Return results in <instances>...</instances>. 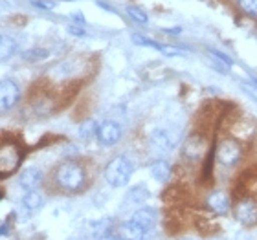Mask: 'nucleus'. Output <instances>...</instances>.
<instances>
[{
  "label": "nucleus",
  "instance_id": "nucleus-2",
  "mask_svg": "<svg viewBox=\"0 0 257 240\" xmlns=\"http://www.w3.org/2000/svg\"><path fill=\"white\" fill-rule=\"evenodd\" d=\"M55 178L63 189L77 191L85 183V171H83V167L74 163V161H64L55 172Z\"/></svg>",
  "mask_w": 257,
  "mask_h": 240
},
{
  "label": "nucleus",
  "instance_id": "nucleus-23",
  "mask_svg": "<svg viewBox=\"0 0 257 240\" xmlns=\"http://www.w3.org/2000/svg\"><path fill=\"white\" fill-rule=\"evenodd\" d=\"M211 57H217V59L220 61L222 64H226L228 68H230L231 64H233V61L228 57V55H224V54H220V52H217V50H211Z\"/></svg>",
  "mask_w": 257,
  "mask_h": 240
},
{
  "label": "nucleus",
  "instance_id": "nucleus-21",
  "mask_svg": "<svg viewBox=\"0 0 257 240\" xmlns=\"http://www.w3.org/2000/svg\"><path fill=\"white\" fill-rule=\"evenodd\" d=\"M239 8L248 15L257 17V0H239Z\"/></svg>",
  "mask_w": 257,
  "mask_h": 240
},
{
  "label": "nucleus",
  "instance_id": "nucleus-5",
  "mask_svg": "<svg viewBox=\"0 0 257 240\" xmlns=\"http://www.w3.org/2000/svg\"><path fill=\"white\" fill-rule=\"evenodd\" d=\"M19 96H21L19 86L13 81H0V112H6L15 107Z\"/></svg>",
  "mask_w": 257,
  "mask_h": 240
},
{
  "label": "nucleus",
  "instance_id": "nucleus-28",
  "mask_svg": "<svg viewBox=\"0 0 257 240\" xmlns=\"http://www.w3.org/2000/svg\"><path fill=\"white\" fill-rule=\"evenodd\" d=\"M74 21H79V24H85V17L81 13H74Z\"/></svg>",
  "mask_w": 257,
  "mask_h": 240
},
{
  "label": "nucleus",
  "instance_id": "nucleus-9",
  "mask_svg": "<svg viewBox=\"0 0 257 240\" xmlns=\"http://www.w3.org/2000/svg\"><path fill=\"white\" fill-rule=\"evenodd\" d=\"M43 181V172L35 169V167H30V169H24L21 172V178H19V183H21L22 189L28 191H35Z\"/></svg>",
  "mask_w": 257,
  "mask_h": 240
},
{
  "label": "nucleus",
  "instance_id": "nucleus-10",
  "mask_svg": "<svg viewBox=\"0 0 257 240\" xmlns=\"http://www.w3.org/2000/svg\"><path fill=\"white\" fill-rule=\"evenodd\" d=\"M204 152V139L202 136H189L186 141H184V156L189 158V160H197L198 156H202Z\"/></svg>",
  "mask_w": 257,
  "mask_h": 240
},
{
  "label": "nucleus",
  "instance_id": "nucleus-13",
  "mask_svg": "<svg viewBox=\"0 0 257 240\" xmlns=\"http://www.w3.org/2000/svg\"><path fill=\"white\" fill-rule=\"evenodd\" d=\"M149 171H151V176L155 178V180L167 181V178H169V174H171V167H169L167 161L158 160V161H155V163H151Z\"/></svg>",
  "mask_w": 257,
  "mask_h": 240
},
{
  "label": "nucleus",
  "instance_id": "nucleus-1",
  "mask_svg": "<svg viewBox=\"0 0 257 240\" xmlns=\"http://www.w3.org/2000/svg\"><path fill=\"white\" fill-rule=\"evenodd\" d=\"M133 163L125 156H116L114 160H110L105 167V178L112 187H121L125 185L131 176H133Z\"/></svg>",
  "mask_w": 257,
  "mask_h": 240
},
{
  "label": "nucleus",
  "instance_id": "nucleus-22",
  "mask_svg": "<svg viewBox=\"0 0 257 240\" xmlns=\"http://www.w3.org/2000/svg\"><path fill=\"white\" fill-rule=\"evenodd\" d=\"M241 88L246 92L252 99H255V101H257V81H242Z\"/></svg>",
  "mask_w": 257,
  "mask_h": 240
},
{
  "label": "nucleus",
  "instance_id": "nucleus-4",
  "mask_svg": "<svg viewBox=\"0 0 257 240\" xmlns=\"http://www.w3.org/2000/svg\"><path fill=\"white\" fill-rule=\"evenodd\" d=\"M241 154H242L241 145L237 143V141H233V139H226V141H222L219 150H217V158H219L220 163L226 167L235 165L237 161L241 160Z\"/></svg>",
  "mask_w": 257,
  "mask_h": 240
},
{
  "label": "nucleus",
  "instance_id": "nucleus-8",
  "mask_svg": "<svg viewBox=\"0 0 257 240\" xmlns=\"http://www.w3.org/2000/svg\"><path fill=\"white\" fill-rule=\"evenodd\" d=\"M131 222L134 224H138L140 227H144L145 231H149L155 227L156 224V211L151 207H142V209H136L134 214L131 216Z\"/></svg>",
  "mask_w": 257,
  "mask_h": 240
},
{
  "label": "nucleus",
  "instance_id": "nucleus-15",
  "mask_svg": "<svg viewBox=\"0 0 257 240\" xmlns=\"http://www.w3.org/2000/svg\"><path fill=\"white\" fill-rule=\"evenodd\" d=\"M125 198H127V200H125L127 205H136V203H142L144 200L149 198V191H147L144 185H138V187H134V189H131Z\"/></svg>",
  "mask_w": 257,
  "mask_h": 240
},
{
  "label": "nucleus",
  "instance_id": "nucleus-29",
  "mask_svg": "<svg viewBox=\"0 0 257 240\" xmlns=\"http://www.w3.org/2000/svg\"><path fill=\"white\" fill-rule=\"evenodd\" d=\"M0 198H2V191H0Z\"/></svg>",
  "mask_w": 257,
  "mask_h": 240
},
{
  "label": "nucleus",
  "instance_id": "nucleus-12",
  "mask_svg": "<svg viewBox=\"0 0 257 240\" xmlns=\"http://www.w3.org/2000/svg\"><path fill=\"white\" fill-rule=\"evenodd\" d=\"M208 205L213 213L224 214L226 211H228V205H230V203H228V196H226L224 192L217 191V192H213V194H209Z\"/></svg>",
  "mask_w": 257,
  "mask_h": 240
},
{
  "label": "nucleus",
  "instance_id": "nucleus-11",
  "mask_svg": "<svg viewBox=\"0 0 257 240\" xmlns=\"http://www.w3.org/2000/svg\"><path fill=\"white\" fill-rule=\"evenodd\" d=\"M145 233H147V231H145L144 227H140L138 224H134V222L128 220L127 224H123L119 227L118 238L119 240H144Z\"/></svg>",
  "mask_w": 257,
  "mask_h": 240
},
{
  "label": "nucleus",
  "instance_id": "nucleus-18",
  "mask_svg": "<svg viewBox=\"0 0 257 240\" xmlns=\"http://www.w3.org/2000/svg\"><path fill=\"white\" fill-rule=\"evenodd\" d=\"M127 13L131 15V19L136 21L138 24H147V21H149V19H147V13H145L142 8H136V6H128Z\"/></svg>",
  "mask_w": 257,
  "mask_h": 240
},
{
  "label": "nucleus",
  "instance_id": "nucleus-17",
  "mask_svg": "<svg viewBox=\"0 0 257 240\" xmlns=\"http://www.w3.org/2000/svg\"><path fill=\"white\" fill-rule=\"evenodd\" d=\"M97 128H99V127L96 125V121H85L79 127L81 138L90 139V138H94V136H97Z\"/></svg>",
  "mask_w": 257,
  "mask_h": 240
},
{
  "label": "nucleus",
  "instance_id": "nucleus-19",
  "mask_svg": "<svg viewBox=\"0 0 257 240\" xmlns=\"http://www.w3.org/2000/svg\"><path fill=\"white\" fill-rule=\"evenodd\" d=\"M133 43L138 44V46H149V48H155V50L162 48V44H158L156 41H153L149 37H145V35H140V33H134L133 35Z\"/></svg>",
  "mask_w": 257,
  "mask_h": 240
},
{
  "label": "nucleus",
  "instance_id": "nucleus-27",
  "mask_svg": "<svg viewBox=\"0 0 257 240\" xmlns=\"http://www.w3.org/2000/svg\"><path fill=\"white\" fill-rule=\"evenodd\" d=\"M97 240H119L118 235H110V233H107V235H101Z\"/></svg>",
  "mask_w": 257,
  "mask_h": 240
},
{
  "label": "nucleus",
  "instance_id": "nucleus-14",
  "mask_svg": "<svg viewBox=\"0 0 257 240\" xmlns=\"http://www.w3.org/2000/svg\"><path fill=\"white\" fill-rule=\"evenodd\" d=\"M17 52V43L8 35H0V63L11 59Z\"/></svg>",
  "mask_w": 257,
  "mask_h": 240
},
{
  "label": "nucleus",
  "instance_id": "nucleus-24",
  "mask_svg": "<svg viewBox=\"0 0 257 240\" xmlns=\"http://www.w3.org/2000/svg\"><path fill=\"white\" fill-rule=\"evenodd\" d=\"M33 6H37L41 10H54L55 8L54 2H46V0H33Z\"/></svg>",
  "mask_w": 257,
  "mask_h": 240
},
{
  "label": "nucleus",
  "instance_id": "nucleus-16",
  "mask_svg": "<svg viewBox=\"0 0 257 240\" xmlns=\"http://www.w3.org/2000/svg\"><path fill=\"white\" fill-rule=\"evenodd\" d=\"M22 203H24V207L26 209L35 211V209H39L41 205H43L44 200L37 191H28L26 194H24V198H22Z\"/></svg>",
  "mask_w": 257,
  "mask_h": 240
},
{
  "label": "nucleus",
  "instance_id": "nucleus-26",
  "mask_svg": "<svg viewBox=\"0 0 257 240\" xmlns=\"http://www.w3.org/2000/svg\"><path fill=\"white\" fill-rule=\"evenodd\" d=\"M68 32L72 33V35H75V37H85V35H86L85 30H83V28H79V26H70Z\"/></svg>",
  "mask_w": 257,
  "mask_h": 240
},
{
  "label": "nucleus",
  "instance_id": "nucleus-6",
  "mask_svg": "<svg viewBox=\"0 0 257 240\" xmlns=\"http://www.w3.org/2000/svg\"><path fill=\"white\" fill-rule=\"evenodd\" d=\"M121 138V128L116 121H105L97 128V141L103 147H112Z\"/></svg>",
  "mask_w": 257,
  "mask_h": 240
},
{
  "label": "nucleus",
  "instance_id": "nucleus-3",
  "mask_svg": "<svg viewBox=\"0 0 257 240\" xmlns=\"http://www.w3.org/2000/svg\"><path fill=\"white\" fill-rule=\"evenodd\" d=\"M180 130L175 127H160L155 128L151 134V145L158 150H173L180 143Z\"/></svg>",
  "mask_w": 257,
  "mask_h": 240
},
{
  "label": "nucleus",
  "instance_id": "nucleus-20",
  "mask_svg": "<svg viewBox=\"0 0 257 240\" xmlns=\"http://www.w3.org/2000/svg\"><path fill=\"white\" fill-rule=\"evenodd\" d=\"M22 55H24V59H28V61H41L48 57V50H44V48L28 50V52H24Z\"/></svg>",
  "mask_w": 257,
  "mask_h": 240
},
{
  "label": "nucleus",
  "instance_id": "nucleus-25",
  "mask_svg": "<svg viewBox=\"0 0 257 240\" xmlns=\"http://www.w3.org/2000/svg\"><path fill=\"white\" fill-rule=\"evenodd\" d=\"M160 52L162 54H166V55H182V50L173 48V46H162Z\"/></svg>",
  "mask_w": 257,
  "mask_h": 240
},
{
  "label": "nucleus",
  "instance_id": "nucleus-7",
  "mask_svg": "<svg viewBox=\"0 0 257 240\" xmlns=\"http://www.w3.org/2000/svg\"><path fill=\"white\" fill-rule=\"evenodd\" d=\"M235 218L242 225L257 224V203L253 200H241L235 205Z\"/></svg>",
  "mask_w": 257,
  "mask_h": 240
}]
</instances>
